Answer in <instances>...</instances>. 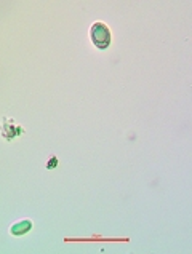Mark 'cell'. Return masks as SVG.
Here are the masks:
<instances>
[{
  "mask_svg": "<svg viewBox=\"0 0 192 254\" xmlns=\"http://www.w3.org/2000/svg\"><path fill=\"white\" fill-rule=\"evenodd\" d=\"M31 229H32V222L31 221H21V222L14 224V226L10 227V234L14 235V237H21V235L29 234Z\"/></svg>",
  "mask_w": 192,
  "mask_h": 254,
  "instance_id": "3",
  "label": "cell"
},
{
  "mask_svg": "<svg viewBox=\"0 0 192 254\" xmlns=\"http://www.w3.org/2000/svg\"><path fill=\"white\" fill-rule=\"evenodd\" d=\"M90 37L98 50H106L110 45V31L104 23H95L92 26Z\"/></svg>",
  "mask_w": 192,
  "mask_h": 254,
  "instance_id": "1",
  "label": "cell"
},
{
  "mask_svg": "<svg viewBox=\"0 0 192 254\" xmlns=\"http://www.w3.org/2000/svg\"><path fill=\"white\" fill-rule=\"evenodd\" d=\"M24 133V129L21 128L19 125L14 120L8 119V117H3L2 120V125H0V134L5 137V141H13L16 139L18 136H21Z\"/></svg>",
  "mask_w": 192,
  "mask_h": 254,
  "instance_id": "2",
  "label": "cell"
},
{
  "mask_svg": "<svg viewBox=\"0 0 192 254\" xmlns=\"http://www.w3.org/2000/svg\"><path fill=\"white\" fill-rule=\"evenodd\" d=\"M56 165H58V160H56V157H53V158H51V160L48 162V166H47V168H56Z\"/></svg>",
  "mask_w": 192,
  "mask_h": 254,
  "instance_id": "4",
  "label": "cell"
}]
</instances>
